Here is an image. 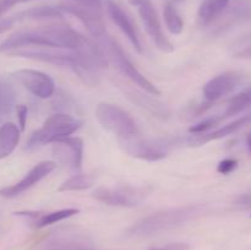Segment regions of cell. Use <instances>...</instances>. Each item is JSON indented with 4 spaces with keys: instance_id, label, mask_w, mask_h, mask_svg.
<instances>
[{
    "instance_id": "f546056e",
    "label": "cell",
    "mask_w": 251,
    "mask_h": 250,
    "mask_svg": "<svg viewBox=\"0 0 251 250\" xmlns=\"http://www.w3.org/2000/svg\"><path fill=\"white\" fill-rule=\"evenodd\" d=\"M213 102H208V100H205L202 103H198V104H194L193 107H190L189 109V114L191 117H199V115H202L203 113H206V110L210 109L212 107Z\"/></svg>"
},
{
    "instance_id": "74e56055",
    "label": "cell",
    "mask_w": 251,
    "mask_h": 250,
    "mask_svg": "<svg viewBox=\"0 0 251 250\" xmlns=\"http://www.w3.org/2000/svg\"><path fill=\"white\" fill-rule=\"evenodd\" d=\"M76 250H95V249H92L90 245H85V247H81V248H78V249H76Z\"/></svg>"
},
{
    "instance_id": "30bf717a",
    "label": "cell",
    "mask_w": 251,
    "mask_h": 250,
    "mask_svg": "<svg viewBox=\"0 0 251 250\" xmlns=\"http://www.w3.org/2000/svg\"><path fill=\"white\" fill-rule=\"evenodd\" d=\"M15 80L28 92L41 100H48L55 92L54 80L46 73L33 69H21L12 74Z\"/></svg>"
},
{
    "instance_id": "5b68a950",
    "label": "cell",
    "mask_w": 251,
    "mask_h": 250,
    "mask_svg": "<svg viewBox=\"0 0 251 250\" xmlns=\"http://www.w3.org/2000/svg\"><path fill=\"white\" fill-rule=\"evenodd\" d=\"M100 39V46L102 47L103 51L105 54L108 63L114 64L115 68L120 71L124 76H126L130 81L136 83L144 92L150 93L152 96H161V91L154 86L149 78L145 77L141 73L136 69V66L129 60L126 54L122 49V47L109 36H103Z\"/></svg>"
},
{
    "instance_id": "7402d4cb",
    "label": "cell",
    "mask_w": 251,
    "mask_h": 250,
    "mask_svg": "<svg viewBox=\"0 0 251 250\" xmlns=\"http://www.w3.org/2000/svg\"><path fill=\"white\" fill-rule=\"evenodd\" d=\"M96 175L93 173H77L75 175L70 176L66 179L64 183L60 184L58 188V191L60 193H66V191H80L86 190V189L91 188L95 184Z\"/></svg>"
},
{
    "instance_id": "83f0119b",
    "label": "cell",
    "mask_w": 251,
    "mask_h": 250,
    "mask_svg": "<svg viewBox=\"0 0 251 250\" xmlns=\"http://www.w3.org/2000/svg\"><path fill=\"white\" fill-rule=\"evenodd\" d=\"M238 167V161L234 158H226L223 161H221L217 166V172L221 174H230L232 172H234Z\"/></svg>"
},
{
    "instance_id": "5bb4252c",
    "label": "cell",
    "mask_w": 251,
    "mask_h": 250,
    "mask_svg": "<svg viewBox=\"0 0 251 250\" xmlns=\"http://www.w3.org/2000/svg\"><path fill=\"white\" fill-rule=\"evenodd\" d=\"M242 74L237 73V71H226V73L215 76L203 86L202 93L205 100L215 103L223 96L235 90L242 82Z\"/></svg>"
},
{
    "instance_id": "2e32d148",
    "label": "cell",
    "mask_w": 251,
    "mask_h": 250,
    "mask_svg": "<svg viewBox=\"0 0 251 250\" xmlns=\"http://www.w3.org/2000/svg\"><path fill=\"white\" fill-rule=\"evenodd\" d=\"M251 124V114L243 115V117L238 118L234 122L229 123V124L225 125V126L220 127V129L215 130L212 132H205V134H193L190 135V137L188 139V144L190 146H202V145L207 144L210 141H215V140L223 139L226 136H229L233 135L234 132L239 131L240 129H243L247 125Z\"/></svg>"
},
{
    "instance_id": "4dcf8cb0",
    "label": "cell",
    "mask_w": 251,
    "mask_h": 250,
    "mask_svg": "<svg viewBox=\"0 0 251 250\" xmlns=\"http://www.w3.org/2000/svg\"><path fill=\"white\" fill-rule=\"evenodd\" d=\"M29 1H33V0H0V16H2L10 9H12L15 5L24 4V2Z\"/></svg>"
},
{
    "instance_id": "836d02e7",
    "label": "cell",
    "mask_w": 251,
    "mask_h": 250,
    "mask_svg": "<svg viewBox=\"0 0 251 250\" xmlns=\"http://www.w3.org/2000/svg\"><path fill=\"white\" fill-rule=\"evenodd\" d=\"M235 58L244 59V60L251 61V42L250 43H248L247 46L243 47L239 51H237V54H235Z\"/></svg>"
},
{
    "instance_id": "4fadbf2b",
    "label": "cell",
    "mask_w": 251,
    "mask_h": 250,
    "mask_svg": "<svg viewBox=\"0 0 251 250\" xmlns=\"http://www.w3.org/2000/svg\"><path fill=\"white\" fill-rule=\"evenodd\" d=\"M55 167L56 163L54 161L39 162V163L37 164V166H34L31 171L27 172L26 175H25L21 180L17 181L16 184L0 189V196L6 199H12L21 195L25 191L31 189L32 186L38 184L39 181H41L42 179L46 178L48 174H50L51 172L55 169Z\"/></svg>"
},
{
    "instance_id": "6da1fadb",
    "label": "cell",
    "mask_w": 251,
    "mask_h": 250,
    "mask_svg": "<svg viewBox=\"0 0 251 250\" xmlns=\"http://www.w3.org/2000/svg\"><path fill=\"white\" fill-rule=\"evenodd\" d=\"M82 34L69 26H46L36 29H22L12 33L0 43V53L7 54L25 46H46L76 51L82 44Z\"/></svg>"
},
{
    "instance_id": "8992f818",
    "label": "cell",
    "mask_w": 251,
    "mask_h": 250,
    "mask_svg": "<svg viewBox=\"0 0 251 250\" xmlns=\"http://www.w3.org/2000/svg\"><path fill=\"white\" fill-rule=\"evenodd\" d=\"M7 55L21 56V58L53 64V65L56 66H68V68L73 69L74 73H76L81 65L80 58H78L76 51L68 50V49L54 48V47L25 46L9 51Z\"/></svg>"
},
{
    "instance_id": "4316f807",
    "label": "cell",
    "mask_w": 251,
    "mask_h": 250,
    "mask_svg": "<svg viewBox=\"0 0 251 250\" xmlns=\"http://www.w3.org/2000/svg\"><path fill=\"white\" fill-rule=\"evenodd\" d=\"M225 117H217V115H213V117L207 118V119L202 120V122L198 123V124L190 126L189 131L191 134H205V132H208V130L213 129L217 125H220L221 122H223Z\"/></svg>"
},
{
    "instance_id": "52a82bcc",
    "label": "cell",
    "mask_w": 251,
    "mask_h": 250,
    "mask_svg": "<svg viewBox=\"0 0 251 250\" xmlns=\"http://www.w3.org/2000/svg\"><path fill=\"white\" fill-rule=\"evenodd\" d=\"M96 118L98 123L118 137L136 135L137 126L131 115L119 105L102 102L96 107Z\"/></svg>"
},
{
    "instance_id": "ab89813d",
    "label": "cell",
    "mask_w": 251,
    "mask_h": 250,
    "mask_svg": "<svg viewBox=\"0 0 251 250\" xmlns=\"http://www.w3.org/2000/svg\"><path fill=\"white\" fill-rule=\"evenodd\" d=\"M250 217H251V216H250Z\"/></svg>"
},
{
    "instance_id": "277c9868",
    "label": "cell",
    "mask_w": 251,
    "mask_h": 250,
    "mask_svg": "<svg viewBox=\"0 0 251 250\" xmlns=\"http://www.w3.org/2000/svg\"><path fill=\"white\" fill-rule=\"evenodd\" d=\"M58 7L80 20L96 38L107 34L103 0H59Z\"/></svg>"
},
{
    "instance_id": "ffe728a7",
    "label": "cell",
    "mask_w": 251,
    "mask_h": 250,
    "mask_svg": "<svg viewBox=\"0 0 251 250\" xmlns=\"http://www.w3.org/2000/svg\"><path fill=\"white\" fill-rule=\"evenodd\" d=\"M88 245L85 238L78 235H60L46 243L41 250H76L81 247Z\"/></svg>"
},
{
    "instance_id": "44dd1931",
    "label": "cell",
    "mask_w": 251,
    "mask_h": 250,
    "mask_svg": "<svg viewBox=\"0 0 251 250\" xmlns=\"http://www.w3.org/2000/svg\"><path fill=\"white\" fill-rule=\"evenodd\" d=\"M80 212V210L77 208H63V210L53 211V212L44 213V215H39L37 212V215L34 216L33 223L36 228H44L47 225H54V223H58L60 221L66 220V218H70L73 216L77 215Z\"/></svg>"
},
{
    "instance_id": "d6986e66",
    "label": "cell",
    "mask_w": 251,
    "mask_h": 250,
    "mask_svg": "<svg viewBox=\"0 0 251 250\" xmlns=\"http://www.w3.org/2000/svg\"><path fill=\"white\" fill-rule=\"evenodd\" d=\"M127 95H129L127 97L131 98L132 102H135L136 104H139V107L144 108L145 110L151 113L153 117L167 118L169 115V110L166 107V104L152 98V95H150V93L145 95V93H139L136 91H130V92H127Z\"/></svg>"
},
{
    "instance_id": "1f68e13d",
    "label": "cell",
    "mask_w": 251,
    "mask_h": 250,
    "mask_svg": "<svg viewBox=\"0 0 251 250\" xmlns=\"http://www.w3.org/2000/svg\"><path fill=\"white\" fill-rule=\"evenodd\" d=\"M150 250H190V245L188 243L176 242V243H169V244L163 245V247L152 248Z\"/></svg>"
},
{
    "instance_id": "ac0fdd59",
    "label": "cell",
    "mask_w": 251,
    "mask_h": 250,
    "mask_svg": "<svg viewBox=\"0 0 251 250\" xmlns=\"http://www.w3.org/2000/svg\"><path fill=\"white\" fill-rule=\"evenodd\" d=\"M230 0H205L198 11V21L201 26H208L215 22L229 5Z\"/></svg>"
},
{
    "instance_id": "9a60e30c",
    "label": "cell",
    "mask_w": 251,
    "mask_h": 250,
    "mask_svg": "<svg viewBox=\"0 0 251 250\" xmlns=\"http://www.w3.org/2000/svg\"><path fill=\"white\" fill-rule=\"evenodd\" d=\"M105 9H107L108 15L112 19V21L117 25L120 28V31L127 37L130 43L135 48L137 53H144V48H142L141 41L137 34L136 28H135L134 24H132L131 19L127 16L126 12L114 1V0H105Z\"/></svg>"
},
{
    "instance_id": "e575fe53",
    "label": "cell",
    "mask_w": 251,
    "mask_h": 250,
    "mask_svg": "<svg viewBox=\"0 0 251 250\" xmlns=\"http://www.w3.org/2000/svg\"><path fill=\"white\" fill-rule=\"evenodd\" d=\"M235 203L245 207H251V194H244L235 200Z\"/></svg>"
},
{
    "instance_id": "9c48e42d",
    "label": "cell",
    "mask_w": 251,
    "mask_h": 250,
    "mask_svg": "<svg viewBox=\"0 0 251 250\" xmlns=\"http://www.w3.org/2000/svg\"><path fill=\"white\" fill-rule=\"evenodd\" d=\"M150 190L140 186H117V188H97L92 193V198L104 205L136 207L144 202Z\"/></svg>"
},
{
    "instance_id": "484cf974",
    "label": "cell",
    "mask_w": 251,
    "mask_h": 250,
    "mask_svg": "<svg viewBox=\"0 0 251 250\" xmlns=\"http://www.w3.org/2000/svg\"><path fill=\"white\" fill-rule=\"evenodd\" d=\"M164 21L168 31L173 34H180L184 28V22L180 15L178 14L176 9L172 2H167L163 9Z\"/></svg>"
},
{
    "instance_id": "d6a6232c",
    "label": "cell",
    "mask_w": 251,
    "mask_h": 250,
    "mask_svg": "<svg viewBox=\"0 0 251 250\" xmlns=\"http://www.w3.org/2000/svg\"><path fill=\"white\" fill-rule=\"evenodd\" d=\"M15 22H16L15 16L7 17V19H4V20H0V34L5 33V32L9 31L10 28H12L15 25Z\"/></svg>"
},
{
    "instance_id": "7a4b0ae2",
    "label": "cell",
    "mask_w": 251,
    "mask_h": 250,
    "mask_svg": "<svg viewBox=\"0 0 251 250\" xmlns=\"http://www.w3.org/2000/svg\"><path fill=\"white\" fill-rule=\"evenodd\" d=\"M202 211L203 206L201 205H188L158 211L137 221L126 230V234L130 237H150L157 233L166 232L198 217Z\"/></svg>"
},
{
    "instance_id": "d590c367",
    "label": "cell",
    "mask_w": 251,
    "mask_h": 250,
    "mask_svg": "<svg viewBox=\"0 0 251 250\" xmlns=\"http://www.w3.org/2000/svg\"><path fill=\"white\" fill-rule=\"evenodd\" d=\"M247 147L249 150V153L251 154V132H249L247 136Z\"/></svg>"
},
{
    "instance_id": "cb8c5ba5",
    "label": "cell",
    "mask_w": 251,
    "mask_h": 250,
    "mask_svg": "<svg viewBox=\"0 0 251 250\" xmlns=\"http://www.w3.org/2000/svg\"><path fill=\"white\" fill-rule=\"evenodd\" d=\"M251 107V86L250 87L244 88L240 91L238 95L233 96L229 100L226 109L225 118L226 117H233V115H238L245 109Z\"/></svg>"
},
{
    "instance_id": "f1b7e54d",
    "label": "cell",
    "mask_w": 251,
    "mask_h": 250,
    "mask_svg": "<svg viewBox=\"0 0 251 250\" xmlns=\"http://www.w3.org/2000/svg\"><path fill=\"white\" fill-rule=\"evenodd\" d=\"M16 114H17V120H19L20 130L24 131L26 129V123H27V117H28V108L24 104H17L16 105Z\"/></svg>"
},
{
    "instance_id": "603a6c76",
    "label": "cell",
    "mask_w": 251,
    "mask_h": 250,
    "mask_svg": "<svg viewBox=\"0 0 251 250\" xmlns=\"http://www.w3.org/2000/svg\"><path fill=\"white\" fill-rule=\"evenodd\" d=\"M16 21L21 20H46V19H63V11L59 7L53 6H37L26 11L20 12L15 16Z\"/></svg>"
},
{
    "instance_id": "e0dca14e",
    "label": "cell",
    "mask_w": 251,
    "mask_h": 250,
    "mask_svg": "<svg viewBox=\"0 0 251 250\" xmlns=\"http://www.w3.org/2000/svg\"><path fill=\"white\" fill-rule=\"evenodd\" d=\"M20 127L11 122L0 126V159L9 157L20 142Z\"/></svg>"
},
{
    "instance_id": "7c38bea8",
    "label": "cell",
    "mask_w": 251,
    "mask_h": 250,
    "mask_svg": "<svg viewBox=\"0 0 251 250\" xmlns=\"http://www.w3.org/2000/svg\"><path fill=\"white\" fill-rule=\"evenodd\" d=\"M53 156L56 161L78 172L82 168L83 141L80 137H64L53 142Z\"/></svg>"
},
{
    "instance_id": "8fae6325",
    "label": "cell",
    "mask_w": 251,
    "mask_h": 250,
    "mask_svg": "<svg viewBox=\"0 0 251 250\" xmlns=\"http://www.w3.org/2000/svg\"><path fill=\"white\" fill-rule=\"evenodd\" d=\"M139 14L147 33L154 42L157 48L164 53H172L174 50V46L163 33L162 25L159 22L158 15H157L153 4L150 0H144L139 5Z\"/></svg>"
},
{
    "instance_id": "3957f363",
    "label": "cell",
    "mask_w": 251,
    "mask_h": 250,
    "mask_svg": "<svg viewBox=\"0 0 251 250\" xmlns=\"http://www.w3.org/2000/svg\"><path fill=\"white\" fill-rule=\"evenodd\" d=\"M82 125V122L77 118L65 113H56L50 115L42 127L32 132L26 144L27 151H34L44 145L53 144L58 140L70 136L77 131Z\"/></svg>"
},
{
    "instance_id": "d4e9b609",
    "label": "cell",
    "mask_w": 251,
    "mask_h": 250,
    "mask_svg": "<svg viewBox=\"0 0 251 250\" xmlns=\"http://www.w3.org/2000/svg\"><path fill=\"white\" fill-rule=\"evenodd\" d=\"M16 102V95L9 82L0 78V115L4 117L11 113Z\"/></svg>"
},
{
    "instance_id": "ba28073f",
    "label": "cell",
    "mask_w": 251,
    "mask_h": 250,
    "mask_svg": "<svg viewBox=\"0 0 251 250\" xmlns=\"http://www.w3.org/2000/svg\"><path fill=\"white\" fill-rule=\"evenodd\" d=\"M118 142H119L120 149L125 153L134 158L147 162H157L166 158L171 149L168 142L162 141V140L142 139V137H137L136 135L119 137Z\"/></svg>"
},
{
    "instance_id": "f35d334b",
    "label": "cell",
    "mask_w": 251,
    "mask_h": 250,
    "mask_svg": "<svg viewBox=\"0 0 251 250\" xmlns=\"http://www.w3.org/2000/svg\"><path fill=\"white\" fill-rule=\"evenodd\" d=\"M174 1H176V2H181V1H184V0H174Z\"/></svg>"
},
{
    "instance_id": "8d00e7d4",
    "label": "cell",
    "mask_w": 251,
    "mask_h": 250,
    "mask_svg": "<svg viewBox=\"0 0 251 250\" xmlns=\"http://www.w3.org/2000/svg\"><path fill=\"white\" fill-rule=\"evenodd\" d=\"M127 1H129V4L134 5V6H139L144 0H127Z\"/></svg>"
}]
</instances>
